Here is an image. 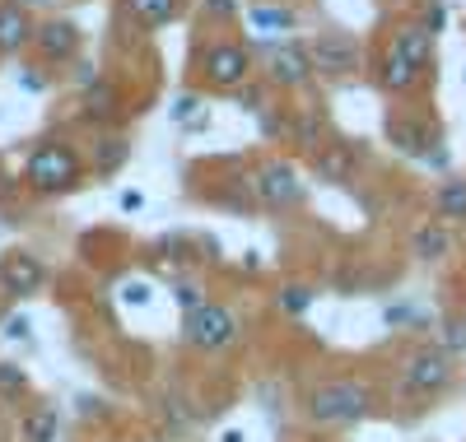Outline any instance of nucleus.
Masks as SVG:
<instances>
[{"label":"nucleus","instance_id":"obj_1","mask_svg":"<svg viewBox=\"0 0 466 442\" xmlns=\"http://www.w3.org/2000/svg\"><path fill=\"white\" fill-rule=\"evenodd\" d=\"M369 410H373V391L355 377H331L308 396V419L322 428H350V424L369 419Z\"/></svg>","mask_w":466,"mask_h":442},{"label":"nucleus","instance_id":"obj_2","mask_svg":"<svg viewBox=\"0 0 466 442\" xmlns=\"http://www.w3.org/2000/svg\"><path fill=\"white\" fill-rule=\"evenodd\" d=\"M80 177H85L80 154H75L70 145H61V140H43V145L28 154V164H24V182L33 191H43V196L80 186Z\"/></svg>","mask_w":466,"mask_h":442},{"label":"nucleus","instance_id":"obj_3","mask_svg":"<svg viewBox=\"0 0 466 442\" xmlns=\"http://www.w3.org/2000/svg\"><path fill=\"white\" fill-rule=\"evenodd\" d=\"M452 377H457V358L443 345H424V349H415L406 364H401V391L406 396H420V400L448 391Z\"/></svg>","mask_w":466,"mask_h":442},{"label":"nucleus","instance_id":"obj_4","mask_svg":"<svg viewBox=\"0 0 466 442\" xmlns=\"http://www.w3.org/2000/svg\"><path fill=\"white\" fill-rule=\"evenodd\" d=\"M238 340V321L224 303H201L197 312L182 316V345L187 349H201V354H215V349H228Z\"/></svg>","mask_w":466,"mask_h":442},{"label":"nucleus","instance_id":"obj_5","mask_svg":"<svg viewBox=\"0 0 466 442\" xmlns=\"http://www.w3.org/2000/svg\"><path fill=\"white\" fill-rule=\"evenodd\" d=\"M252 191L266 200L270 210H289V206H299V200H303V182H299V173L285 164V158L266 164V168L252 177Z\"/></svg>","mask_w":466,"mask_h":442},{"label":"nucleus","instance_id":"obj_6","mask_svg":"<svg viewBox=\"0 0 466 442\" xmlns=\"http://www.w3.org/2000/svg\"><path fill=\"white\" fill-rule=\"evenodd\" d=\"M0 285H5L10 298H33L37 289L47 285L43 256H33V252H10L5 261H0Z\"/></svg>","mask_w":466,"mask_h":442},{"label":"nucleus","instance_id":"obj_7","mask_svg":"<svg viewBox=\"0 0 466 442\" xmlns=\"http://www.w3.org/2000/svg\"><path fill=\"white\" fill-rule=\"evenodd\" d=\"M308 56H313V70H322V75H355L360 70V43L345 33H322L308 47Z\"/></svg>","mask_w":466,"mask_h":442},{"label":"nucleus","instance_id":"obj_8","mask_svg":"<svg viewBox=\"0 0 466 442\" xmlns=\"http://www.w3.org/2000/svg\"><path fill=\"white\" fill-rule=\"evenodd\" d=\"M201 70H206V79L215 89H238L243 79H248V70H252V61H248V52L243 47H233V43H215L206 56H201Z\"/></svg>","mask_w":466,"mask_h":442},{"label":"nucleus","instance_id":"obj_9","mask_svg":"<svg viewBox=\"0 0 466 442\" xmlns=\"http://www.w3.org/2000/svg\"><path fill=\"white\" fill-rule=\"evenodd\" d=\"M266 65H270V79H276V85L299 89L308 79V70H313V56H308V47H299V43H276V47H266Z\"/></svg>","mask_w":466,"mask_h":442},{"label":"nucleus","instance_id":"obj_10","mask_svg":"<svg viewBox=\"0 0 466 442\" xmlns=\"http://www.w3.org/2000/svg\"><path fill=\"white\" fill-rule=\"evenodd\" d=\"M387 136H392V145H397L401 154H410V158H430V154L443 145L439 131L424 126L420 116H392V122H387Z\"/></svg>","mask_w":466,"mask_h":442},{"label":"nucleus","instance_id":"obj_11","mask_svg":"<svg viewBox=\"0 0 466 442\" xmlns=\"http://www.w3.org/2000/svg\"><path fill=\"white\" fill-rule=\"evenodd\" d=\"M392 52H397L401 61H410L415 70H424V65H430V56H434V33L424 28V24H406V28H397V37H392Z\"/></svg>","mask_w":466,"mask_h":442},{"label":"nucleus","instance_id":"obj_12","mask_svg":"<svg viewBox=\"0 0 466 442\" xmlns=\"http://www.w3.org/2000/svg\"><path fill=\"white\" fill-rule=\"evenodd\" d=\"M33 43L47 61H66L75 47H80V33H75V24H66V19H52V24H43L33 33Z\"/></svg>","mask_w":466,"mask_h":442},{"label":"nucleus","instance_id":"obj_13","mask_svg":"<svg viewBox=\"0 0 466 442\" xmlns=\"http://www.w3.org/2000/svg\"><path fill=\"white\" fill-rule=\"evenodd\" d=\"M378 85H382L387 94H410V89L420 85V70H415L410 61H401L397 52H387L382 65H378Z\"/></svg>","mask_w":466,"mask_h":442},{"label":"nucleus","instance_id":"obj_14","mask_svg":"<svg viewBox=\"0 0 466 442\" xmlns=\"http://www.w3.org/2000/svg\"><path fill=\"white\" fill-rule=\"evenodd\" d=\"M448 247H452V237H448V228H443L439 219L420 224V228H415V237H410V252H415L420 261H443V256H448Z\"/></svg>","mask_w":466,"mask_h":442},{"label":"nucleus","instance_id":"obj_15","mask_svg":"<svg viewBox=\"0 0 466 442\" xmlns=\"http://www.w3.org/2000/svg\"><path fill=\"white\" fill-rule=\"evenodd\" d=\"M33 37V24L19 5H0V52H19Z\"/></svg>","mask_w":466,"mask_h":442},{"label":"nucleus","instance_id":"obj_16","mask_svg":"<svg viewBox=\"0 0 466 442\" xmlns=\"http://www.w3.org/2000/svg\"><path fill=\"white\" fill-rule=\"evenodd\" d=\"M318 173L327 182H350V177H355V149H340V145L318 149Z\"/></svg>","mask_w":466,"mask_h":442},{"label":"nucleus","instance_id":"obj_17","mask_svg":"<svg viewBox=\"0 0 466 442\" xmlns=\"http://www.w3.org/2000/svg\"><path fill=\"white\" fill-rule=\"evenodd\" d=\"M56 428H61V415H56L52 406H37V410L24 415L19 437H24V442H56Z\"/></svg>","mask_w":466,"mask_h":442},{"label":"nucleus","instance_id":"obj_18","mask_svg":"<svg viewBox=\"0 0 466 442\" xmlns=\"http://www.w3.org/2000/svg\"><path fill=\"white\" fill-rule=\"evenodd\" d=\"M439 219H466V177H448V182H439Z\"/></svg>","mask_w":466,"mask_h":442},{"label":"nucleus","instance_id":"obj_19","mask_svg":"<svg viewBox=\"0 0 466 442\" xmlns=\"http://www.w3.org/2000/svg\"><path fill=\"white\" fill-rule=\"evenodd\" d=\"M289 131H294L299 149H308V154H318V149L327 145V136H322V116H318V112H303V116H294Z\"/></svg>","mask_w":466,"mask_h":442},{"label":"nucleus","instance_id":"obj_20","mask_svg":"<svg viewBox=\"0 0 466 442\" xmlns=\"http://www.w3.org/2000/svg\"><path fill=\"white\" fill-rule=\"evenodd\" d=\"M131 10H136V19L145 28H164L173 19V10H177V0H131Z\"/></svg>","mask_w":466,"mask_h":442},{"label":"nucleus","instance_id":"obj_21","mask_svg":"<svg viewBox=\"0 0 466 442\" xmlns=\"http://www.w3.org/2000/svg\"><path fill=\"white\" fill-rule=\"evenodd\" d=\"M248 19H252V28H261V33H276V28L285 33V28H294V15H289V10H270V5H257Z\"/></svg>","mask_w":466,"mask_h":442},{"label":"nucleus","instance_id":"obj_22","mask_svg":"<svg viewBox=\"0 0 466 442\" xmlns=\"http://www.w3.org/2000/svg\"><path fill=\"white\" fill-rule=\"evenodd\" d=\"M173 303H177V307H182V316H187V312H197V307H201V303H210V298H206V289H201V285H191V279H177V285H173Z\"/></svg>","mask_w":466,"mask_h":442},{"label":"nucleus","instance_id":"obj_23","mask_svg":"<svg viewBox=\"0 0 466 442\" xmlns=\"http://www.w3.org/2000/svg\"><path fill=\"white\" fill-rule=\"evenodd\" d=\"M28 391V373L19 364H0V400L5 396H24Z\"/></svg>","mask_w":466,"mask_h":442},{"label":"nucleus","instance_id":"obj_24","mask_svg":"<svg viewBox=\"0 0 466 442\" xmlns=\"http://www.w3.org/2000/svg\"><path fill=\"white\" fill-rule=\"evenodd\" d=\"M127 164V140H103L98 145V173H116Z\"/></svg>","mask_w":466,"mask_h":442},{"label":"nucleus","instance_id":"obj_25","mask_svg":"<svg viewBox=\"0 0 466 442\" xmlns=\"http://www.w3.org/2000/svg\"><path fill=\"white\" fill-rule=\"evenodd\" d=\"M280 307H285L289 316H303L308 307H313V289H303V285H289V289H280Z\"/></svg>","mask_w":466,"mask_h":442},{"label":"nucleus","instance_id":"obj_26","mask_svg":"<svg viewBox=\"0 0 466 442\" xmlns=\"http://www.w3.org/2000/svg\"><path fill=\"white\" fill-rule=\"evenodd\" d=\"M112 103H116V89H112V85H94V89H89V116H107V112H116Z\"/></svg>","mask_w":466,"mask_h":442},{"label":"nucleus","instance_id":"obj_27","mask_svg":"<svg viewBox=\"0 0 466 442\" xmlns=\"http://www.w3.org/2000/svg\"><path fill=\"white\" fill-rule=\"evenodd\" d=\"M448 336H443V349L457 358V354H466V321H448V326H443Z\"/></svg>","mask_w":466,"mask_h":442},{"label":"nucleus","instance_id":"obj_28","mask_svg":"<svg viewBox=\"0 0 466 442\" xmlns=\"http://www.w3.org/2000/svg\"><path fill=\"white\" fill-rule=\"evenodd\" d=\"M197 107H201V98H197V94H182V98L173 103V122H187V116L197 112Z\"/></svg>","mask_w":466,"mask_h":442},{"label":"nucleus","instance_id":"obj_29","mask_svg":"<svg viewBox=\"0 0 466 442\" xmlns=\"http://www.w3.org/2000/svg\"><path fill=\"white\" fill-rule=\"evenodd\" d=\"M443 24H448V10H443V5L424 10V28H430V33H443Z\"/></svg>","mask_w":466,"mask_h":442},{"label":"nucleus","instance_id":"obj_30","mask_svg":"<svg viewBox=\"0 0 466 442\" xmlns=\"http://www.w3.org/2000/svg\"><path fill=\"white\" fill-rule=\"evenodd\" d=\"M206 15H215V19H233V15H238V5H233V0H206Z\"/></svg>","mask_w":466,"mask_h":442},{"label":"nucleus","instance_id":"obj_31","mask_svg":"<svg viewBox=\"0 0 466 442\" xmlns=\"http://www.w3.org/2000/svg\"><path fill=\"white\" fill-rule=\"evenodd\" d=\"M122 298H127V303H149V285H127Z\"/></svg>","mask_w":466,"mask_h":442},{"label":"nucleus","instance_id":"obj_32","mask_svg":"<svg viewBox=\"0 0 466 442\" xmlns=\"http://www.w3.org/2000/svg\"><path fill=\"white\" fill-rule=\"evenodd\" d=\"M122 210H145V196L140 191H122Z\"/></svg>","mask_w":466,"mask_h":442},{"label":"nucleus","instance_id":"obj_33","mask_svg":"<svg viewBox=\"0 0 466 442\" xmlns=\"http://www.w3.org/2000/svg\"><path fill=\"white\" fill-rule=\"evenodd\" d=\"M5 336H10V340H24V336H28V316H15Z\"/></svg>","mask_w":466,"mask_h":442},{"label":"nucleus","instance_id":"obj_34","mask_svg":"<svg viewBox=\"0 0 466 442\" xmlns=\"http://www.w3.org/2000/svg\"><path fill=\"white\" fill-rule=\"evenodd\" d=\"M19 89H33V94H37V89H43V75H28V70H24V75H19Z\"/></svg>","mask_w":466,"mask_h":442},{"label":"nucleus","instance_id":"obj_35","mask_svg":"<svg viewBox=\"0 0 466 442\" xmlns=\"http://www.w3.org/2000/svg\"><path fill=\"white\" fill-rule=\"evenodd\" d=\"M219 442H248V437H243V433H238V428H228V433H224V437H219Z\"/></svg>","mask_w":466,"mask_h":442}]
</instances>
